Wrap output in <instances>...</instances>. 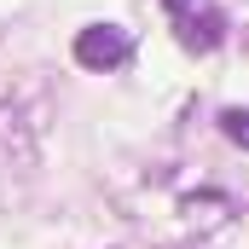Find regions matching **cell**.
Returning <instances> with one entry per match:
<instances>
[{
    "mask_svg": "<svg viewBox=\"0 0 249 249\" xmlns=\"http://www.w3.org/2000/svg\"><path fill=\"white\" fill-rule=\"evenodd\" d=\"M168 6V23H174V35L186 41L191 53H209V47H220V35H226V18H220V6H209V0H162Z\"/></svg>",
    "mask_w": 249,
    "mask_h": 249,
    "instance_id": "6da1fadb",
    "label": "cell"
},
{
    "mask_svg": "<svg viewBox=\"0 0 249 249\" xmlns=\"http://www.w3.org/2000/svg\"><path fill=\"white\" fill-rule=\"evenodd\" d=\"M127 53H133V35L116 29V23H93V29L75 35V64L81 70H116Z\"/></svg>",
    "mask_w": 249,
    "mask_h": 249,
    "instance_id": "7a4b0ae2",
    "label": "cell"
},
{
    "mask_svg": "<svg viewBox=\"0 0 249 249\" xmlns=\"http://www.w3.org/2000/svg\"><path fill=\"white\" fill-rule=\"evenodd\" d=\"M220 127H226L238 145H249V110H220Z\"/></svg>",
    "mask_w": 249,
    "mask_h": 249,
    "instance_id": "3957f363",
    "label": "cell"
}]
</instances>
